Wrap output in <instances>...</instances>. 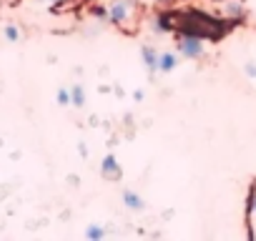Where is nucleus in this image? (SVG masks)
Listing matches in <instances>:
<instances>
[{
  "label": "nucleus",
  "mask_w": 256,
  "mask_h": 241,
  "mask_svg": "<svg viewBox=\"0 0 256 241\" xmlns=\"http://www.w3.org/2000/svg\"><path fill=\"white\" fill-rule=\"evenodd\" d=\"M244 70H246V76H248V78H256V63H246V66H244Z\"/></svg>",
  "instance_id": "obj_15"
},
{
  "label": "nucleus",
  "mask_w": 256,
  "mask_h": 241,
  "mask_svg": "<svg viewBox=\"0 0 256 241\" xmlns=\"http://www.w3.org/2000/svg\"><path fill=\"white\" fill-rule=\"evenodd\" d=\"M90 16H93L96 20H100V23H108V10H106V6H93V8H90Z\"/></svg>",
  "instance_id": "obj_13"
},
{
  "label": "nucleus",
  "mask_w": 256,
  "mask_h": 241,
  "mask_svg": "<svg viewBox=\"0 0 256 241\" xmlns=\"http://www.w3.org/2000/svg\"><path fill=\"white\" fill-rule=\"evenodd\" d=\"M176 68H178V58H176V53L166 50V53H161V56H158V73L168 76V73H174Z\"/></svg>",
  "instance_id": "obj_9"
},
{
  "label": "nucleus",
  "mask_w": 256,
  "mask_h": 241,
  "mask_svg": "<svg viewBox=\"0 0 256 241\" xmlns=\"http://www.w3.org/2000/svg\"><path fill=\"white\" fill-rule=\"evenodd\" d=\"M78 151H80V156H83V158L88 156V146H86V144H78Z\"/></svg>",
  "instance_id": "obj_17"
},
{
  "label": "nucleus",
  "mask_w": 256,
  "mask_h": 241,
  "mask_svg": "<svg viewBox=\"0 0 256 241\" xmlns=\"http://www.w3.org/2000/svg\"><path fill=\"white\" fill-rule=\"evenodd\" d=\"M108 23H113L120 33H136L141 20V3L138 0H106Z\"/></svg>",
  "instance_id": "obj_2"
},
{
  "label": "nucleus",
  "mask_w": 256,
  "mask_h": 241,
  "mask_svg": "<svg viewBox=\"0 0 256 241\" xmlns=\"http://www.w3.org/2000/svg\"><path fill=\"white\" fill-rule=\"evenodd\" d=\"M158 50L154 48V46H144L141 48V60H144V66H146V70L151 73V76H156L158 73Z\"/></svg>",
  "instance_id": "obj_6"
},
{
  "label": "nucleus",
  "mask_w": 256,
  "mask_h": 241,
  "mask_svg": "<svg viewBox=\"0 0 256 241\" xmlns=\"http://www.w3.org/2000/svg\"><path fill=\"white\" fill-rule=\"evenodd\" d=\"M68 184H70V186H78L80 181H78V176H68Z\"/></svg>",
  "instance_id": "obj_18"
},
{
  "label": "nucleus",
  "mask_w": 256,
  "mask_h": 241,
  "mask_svg": "<svg viewBox=\"0 0 256 241\" xmlns=\"http://www.w3.org/2000/svg\"><path fill=\"white\" fill-rule=\"evenodd\" d=\"M214 3V16L221 18L226 26L241 23L246 18V6L244 0H211Z\"/></svg>",
  "instance_id": "obj_3"
},
{
  "label": "nucleus",
  "mask_w": 256,
  "mask_h": 241,
  "mask_svg": "<svg viewBox=\"0 0 256 241\" xmlns=\"http://www.w3.org/2000/svg\"><path fill=\"white\" fill-rule=\"evenodd\" d=\"M174 30L176 33H194L201 40H221L226 36V30L231 26H226L221 18H216L214 13L206 10H184V13H174L171 16Z\"/></svg>",
  "instance_id": "obj_1"
},
{
  "label": "nucleus",
  "mask_w": 256,
  "mask_h": 241,
  "mask_svg": "<svg viewBox=\"0 0 256 241\" xmlns=\"http://www.w3.org/2000/svg\"><path fill=\"white\" fill-rule=\"evenodd\" d=\"M176 46H178V53L184 58H188V60H201L206 56L204 40L198 36H194V33H178V43Z\"/></svg>",
  "instance_id": "obj_4"
},
{
  "label": "nucleus",
  "mask_w": 256,
  "mask_h": 241,
  "mask_svg": "<svg viewBox=\"0 0 256 241\" xmlns=\"http://www.w3.org/2000/svg\"><path fill=\"white\" fill-rule=\"evenodd\" d=\"M246 221H248V236L256 238V181L251 186L248 194V204H246Z\"/></svg>",
  "instance_id": "obj_7"
},
{
  "label": "nucleus",
  "mask_w": 256,
  "mask_h": 241,
  "mask_svg": "<svg viewBox=\"0 0 256 241\" xmlns=\"http://www.w3.org/2000/svg\"><path fill=\"white\" fill-rule=\"evenodd\" d=\"M106 234H108V228H103V226H98V224H90V226H86V238L100 241V238H106Z\"/></svg>",
  "instance_id": "obj_11"
},
{
  "label": "nucleus",
  "mask_w": 256,
  "mask_h": 241,
  "mask_svg": "<svg viewBox=\"0 0 256 241\" xmlns=\"http://www.w3.org/2000/svg\"><path fill=\"white\" fill-rule=\"evenodd\" d=\"M56 100H58V106H70V88H60L56 93Z\"/></svg>",
  "instance_id": "obj_14"
},
{
  "label": "nucleus",
  "mask_w": 256,
  "mask_h": 241,
  "mask_svg": "<svg viewBox=\"0 0 256 241\" xmlns=\"http://www.w3.org/2000/svg\"><path fill=\"white\" fill-rule=\"evenodd\" d=\"M20 38H23V33H20L18 26H6V40L8 43H18Z\"/></svg>",
  "instance_id": "obj_12"
},
{
  "label": "nucleus",
  "mask_w": 256,
  "mask_h": 241,
  "mask_svg": "<svg viewBox=\"0 0 256 241\" xmlns=\"http://www.w3.org/2000/svg\"><path fill=\"white\" fill-rule=\"evenodd\" d=\"M123 206L128 208V211H144L146 208V201H144V196L138 194V191H123Z\"/></svg>",
  "instance_id": "obj_8"
},
{
  "label": "nucleus",
  "mask_w": 256,
  "mask_h": 241,
  "mask_svg": "<svg viewBox=\"0 0 256 241\" xmlns=\"http://www.w3.org/2000/svg\"><path fill=\"white\" fill-rule=\"evenodd\" d=\"M144 98H146V93H144L141 88H138V90H134V100H136V103H144Z\"/></svg>",
  "instance_id": "obj_16"
},
{
  "label": "nucleus",
  "mask_w": 256,
  "mask_h": 241,
  "mask_svg": "<svg viewBox=\"0 0 256 241\" xmlns=\"http://www.w3.org/2000/svg\"><path fill=\"white\" fill-rule=\"evenodd\" d=\"M174 3H181V0H174Z\"/></svg>",
  "instance_id": "obj_19"
},
{
  "label": "nucleus",
  "mask_w": 256,
  "mask_h": 241,
  "mask_svg": "<svg viewBox=\"0 0 256 241\" xmlns=\"http://www.w3.org/2000/svg\"><path fill=\"white\" fill-rule=\"evenodd\" d=\"M100 176L106 181H120L123 178V168H120V164L116 161L113 154H106L103 156V161H100Z\"/></svg>",
  "instance_id": "obj_5"
},
{
  "label": "nucleus",
  "mask_w": 256,
  "mask_h": 241,
  "mask_svg": "<svg viewBox=\"0 0 256 241\" xmlns=\"http://www.w3.org/2000/svg\"><path fill=\"white\" fill-rule=\"evenodd\" d=\"M70 106H76V108L86 106V88L83 86H73L70 88Z\"/></svg>",
  "instance_id": "obj_10"
}]
</instances>
